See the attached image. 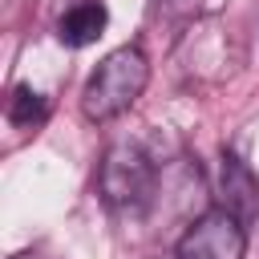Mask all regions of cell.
<instances>
[{"instance_id":"obj_1","label":"cell","mask_w":259,"mask_h":259,"mask_svg":"<svg viewBox=\"0 0 259 259\" xmlns=\"http://www.w3.org/2000/svg\"><path fill=\"white\" fill-rule=\"evenodd\" d=\"M146 81H150L146 53L138 45H121L109 57H101L97 69L89 73V81L81 89V113L89 121H113L142 97Z\"/></svg>"},{"instance_id":"obj_4","label":"cell","mask_w":259,"mask_h":259,"mask_svg":"<svg viewBox=\"0 0 259 259\" xmlns=\"http://www.w3.org/2000/svg\"><path fill=\"white\" fill-rule=\"evenodd\" d=\"M243 251H247V227L214 206L182 231L174 259H243Z\"/></svg>"},{"instance_id":"obj_6","label":"cell","mask_w":259,"mask_h":259,"mask_svg":"<svg viewBox=\"0 0 259 259\" xmlns=\"http://www.w3.org/2000/svg\"><path fill=\"white\" fill-rule=\"evenodd\" d=\"M109 24V8L105 0H73L61 16H57V40L69 49H85L93 45Z\"/></svg>"},{"instance_id":"obj_5","label":"cell","mask_w":259,"mask_h":259,"mask_svg":"<svg viewBox=\"0 0 259 259\" xmlns=\"http://www.w3.org/2000/svg\"><path fill=\"white\" fill-rule=\"evenodd\" d=\"M219 210H227L243 227L259 223V178L235 154H223V162H219Z\"/></svg>"},{"instance_id":"obj_2","label":"cell","mask_w":259,"mask_h":259,"mask_svg":"<svg viewBox=\"0 0 259 259\" xmlns=\"http://www.w3.org/2000/svg\"><path fill=\"white\" fill-rule=\"evenodd\" d=\"M158 166L134 142H113L97 166V194L113 214H142L154 202Z\"/></svg>"},{"instance_id":"obj_9","label":"cell","mask_w":259,"mask_h":259,"mask_svg":"<svg viewBox=\"0 0 259 259\" xmlns=\"http://www.w3.org/2000/svg\"><path fill=\"white\" fill-rule=\"evenodd\" d=\"M170 4H178V0H170Z\"/></svg>"},{"instance_id":"obj_3","label":"cell","mask_w":259,"mask_h":259,"mask_svg":"<svg viewBox=\"0 0 259 259\" xmlns=\"http://www.w3.org/2000/svg\"><path fill=\"white\" fill-rule=\"evenodd\" d=\"M239 61H243V53L235 49V36H231V28L219 16H206V20L190 24L186 36L174 49L178 73L186 81H194V85H219V81H227L239 69Z\"/></svg>"},{"instance_id":"obj_7","label":"cell","mask_w":259,"mask_h":259,"mask_svg":"<svg viewBox=\"0 0 259 259\" xmlns=\"http://www.w3.org/2000/svg\"><path fill=\"white\" fill-rule=\"evenodd\" d=\"M45 113H49V101H45L32 85H16V89L8 93V121H12V125L32 130V125L45 121Z\"/></svg>"},{"instance_id":"obj_8","label":"cell","mask_w":259,"mask_h":259,"mask_svg":"<svg viewBox=\"0 0 259 259\" xmlns=\"http://www.w3.org/2000/svg\"><path fill=\"white\" fill-rule=\"evenodd\" d=\"M12 259H45V251H20V255H12Z\"/></svg>"}]
</instances>
